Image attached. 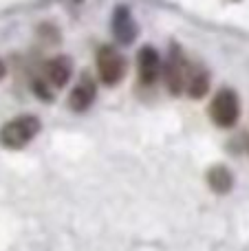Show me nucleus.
<instances>
[{
  "label": "nucleus",
  "mask_w": 249,
  "mask_h": 251,
  "mask_svg": "<svg viewBox=\"0 0 249 251\" xmlns=\"http://www.w3.org/2000/svg\"><path fill=\"white\" fill-rule=\"evenodd\" d=\"M40 119L33 115H20V117L11 119L0 128V143L7 150H22L29 146L40 132Z\"/></svg>",
  "instance_id": "1"
},
{
  "label": "nucleus",
  "mask_w": 249,
  "mask_h": 251,
  "mask_svg": "<svg viewBox=\"0 0 249 251\" xmlns=\"http://www.w3.org/2000/svg\"><path fill=\"white\" fill-rule=\"evenodd\" d=\"M210 115H212V119H214V124L221 126V128H232V126H236L238 117H241V101H238V95L232 88H221L210 104Z\"/></svg>",
  "instance_id": "2"
},
{
  "label": "nucleus",
  "mask_w": 249,
  "mask_h": 251,
  "mask_svg": "<svg viewBox=\"0 0 249 251\" xmlns=\"http://www.w3.org/2000/svg\"><path fill=\"white\" fill-rule=\"evenodd\" d=\"M190 62L185 60L181 47H172L170 55H168V62L163 66V73H166V84L168 91L172 95H181V93L188 88V77H190Z\"/></svg>",
  "instance_id": "3"
},
{
  "label": "nucleus",
  "mask_w": 249,
  "mask_h": 251,
  "mask_svg": "<svg viewBox=\"0 0 249 251\" xmlns=\"http://www.w3.org/2000/svg\"><path fill=\"white\" fill-rule=\"evenodd\" d=\"M97 73L106 86H117L126 75V60L115 47H101L97 51Z\"/></svg>",
  "instance_id": "4"
},
{
  "label": "nucleus",
  "mask_w": 249,
  "mask_h": 251,
  "mask_svg": "<svg viewBox=\"0 0 249 251\" xmlns=\"http://www.w3.org/2000/svg\"><path fill=\"white\" fill-rule=\"evenodd\" d=\"M95 97H97L95 79H93L88 73H84L82 77L77 79V84L73 86V91H71V95H69V108L75 110V113H84V110H88L93 106Z\"/></svg>",
  "instance_id": "5"
},
{
  "label": "nucleus",
  "mask_w": 249,
  "mask_h": 251,
  "mask_svg": "<svg viewBox=\"0 0 249 251\" xmlns=\"http://www.w3.org/2000/svg\"><path fill=\"white\" fill-rule=\"evenodd\" d=\"M137 71H139V79L146 86H152L159 79L163 66H161V57L154 51V47H144L137 55Z\"/></svg>",
  "instance_id": "6"
},
{
  "label": "nucleus",
  "mask_w": 249,
  "mask_h": 251,
  "mask_svg": "<svg viewBox=\"0 0 249 251\" xmlns=\"http://www.w3.org/2000/svg\"><path fill=\"white\" fill-rule=\"evenodd\" d=\"M71 75H73V60L66 55H55L44 66V79L51 88H62L71 79Z\"/></svg>",
  "instance_id": "7"
},
{
  "label": "nucleus",
  "mask_w": 249,
  "mask_h": 251,
  "mask_svg": "<svg viewBox=\"0 0 249 251\" xmlns=\"http://www.w3.org/2000/svg\"><path fill=\"white\" fill-rule=\"evenodd\" d=\"M113 35L117 38V42L122 44H130L137 38V22L132 18L130 9L126 7H117L113 16Z\"/></svg>",
  "instance_id": "8"
},
{
  "label": "nucleus",
  "mask_w": 249,
  "mask_h": 251,
  "mask_svg": "<svg viewBox=\"0 0 249 251\" xmlns=\"http://www.w3.org/2000/svg\"><path fill=\"white\" fill-rule=\"evenodd\" d=\"M210 91V73L203 64H192L190 66V77H188V93L192 100H201V97L207 95Z\"/></svg>",
  "instance_id": "9"
},
{
  "label": "nucleus",
  "mask_w": 249,
  "mask_h": 251,
  "mask_svg": "<svg viewBox=\"0 0 249 251\" xmlns=\"http://www.w3.org/2000/svg\"><path fill=\"white\" fill-rule=\"evenodd\" d=\"M207 183L216 194H227L234 187V176L225 165H214V168L207 170Z\"/></svg>",
  "instance_id": "10"
},
{
  "label": "nucleus",
  "mask_w": 249,
  "mask_h": 251,
  "mask_svg": "<svg viewBox=\"0 0 249 251\" xmlns=\"http://www.w3.org/2000/svg\"><path fill=\"white\" fill-rule=\"evenodd\" d=\"M4 77V64H2V60H0V79Z\"/></svg>",
  "instance_id": "11"
}]
</instances>
